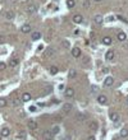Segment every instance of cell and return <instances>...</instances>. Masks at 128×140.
<instances>
[{
  "instance_id": "6da1fadb",
  "label": "cell",
  "mask_w": 128,
  "mask_h": 140,
  "mask_svg": "<svg viewBox=\"0 0 128 140\" xmlns=\"http://www.w3.org/2000/svg\"><path fill=\"white\" fill-rule=\"evenodd\" d=\"M42 139L44 140H53L54 139V135L51 134L50 130H45V131L42 132Z\"/></svg>"
},
{
  "instance_id": "7a4b0ae2",
  "label": "cell",
  "mask_w": 128,
  "mask_h": 140,
  "mask_svg": "<svg viewBox=\"0 0 128 140\" xmlns=\"http://www.w3.org/2000/svg\"><path fill=\"white\" fill-rule=\"evenodd\" d=\"M62 110H63L64 113H69V112L73 110V106H72V103H64L62 106Z\"/></svg>"
},
{
  "instance_id": "3957f363",
  "label": "cell",
  "mask_w": 128,
  "mask_h": 140,
  "mask_svg": "<svg viewBox=\"0 0 128 140\" xmlns=\"http://www.w3.org/2000/svg\"><path fill=\"white\" fill-rule=\"evenodd\" d=\"M114 84V78L113 76H106L104 80V85L105 87H111Z\"/></svg>"
},
{
  "instance_id": "277c9868",
  "label": "cell",
  "mask_w": 128,
  "mask_h": 140,
  "mask_svg": "<svg viewBox=\"0 0 128 140\" xmlns=\"http://www.w3.org/2000/svg\"><path fill=\"white\" fill-rule=\"evenodd\" d=\"M114 56H115L114 50H108V51H106V54H105V59L110 61V60H113V59H114Z\"/></svg>"
},
{
  "instance_id": "5b68a950",
  "label": "cell",
  "mask_w": 128,
  "mask_h": 140,
  "mask_svg": "<svg viewBox=\"0 0 128 140\" xmlns=\"http://www.w3.org/2000/svg\"><path fill=\"white\" fill-rule=\"evenodd\" d=\"M64 96H65L67 98H72V97L74 96V89H73V88H67V89L64 91Z\"/></svg>"
},
{
  "instance_id": "8992f818",
  "label": "cell",
  "mask_w": 128,
  "mask_h": 140,
  "mask_svg": "<svg viewBox=\"0 0 128 140\" xmlns=\"http://www.w3.org/2000/svg\"><path fill=\"white\" fill-rule=\"evenodd\" d=\"M97 102L100 104H106L108 103V97H106V96H104V94H100L97 97Z\"/></svg>"
},
{
  "instance_id": "52a82bcc",
  "label": "cell",
  "mask_w": 128,
  "mask_h": 140,
  "mask_svg": "<svg viewBox=\"0 0 128 140\" xmlns=\"http://www.w3.org/2000/svg\"><path fill=\"white\" fill-rule=\"evenodd\" d=\"M9 135H10V130H9L8 127H3L1 131H0V136H3V138H8Z\"/></svg>"
},
{
  "instance_id": "ba28073f",
  "label": "cell",
  "mask_w": 128,
  "mask_h": 140,
  "mask_svg": "<svg viewBox=\"0 0 128 140\" xmlns=\"http://www.w3.org/2000/svg\"><path fill=\"white\" fill-rule=\"evenodd\" d=\"M102 20H104V18H102V15H100V14H96L95 17H93V22H95L96 24H102Z\"/></svg>"
},
{
  "instance_id": "9c48e42d",
  "label": "cell",
  "mask_w": 128,
  "mask_h": 140,
  "mask_svg": "<svg viewBox=\"0 0 128 140\" xmlns=\"http://www.w3.org/2000/svg\"><path fill=\"white\" fill-rule=\"evenodd\" d=\"M82 20H83V17H82L81 14H76V15L73 17V22H74L76 24H79V23H82Z\"/></svg>"
},
{
  "instance_id": "30bf717a",
  "label": "cell",
  "mask_w": 128,
  "mask_h": 140,
  "mask_svg": "<svg viewBox=\"0 0 128 140\" xmlns=\"http://www.w3.org/2000/svg\"><path fill=\"white\" fill-rule=\"evenodd\" d=\"M54 55H55V50L53 47H50L45 51V57H51V56H54Z\"/></svg>"
},
{
  "instance_id": "8fae6325",
  "label": "cell",
  "mask_w": 128,
  "mask_h": 140,
  "mask_svg": "<svg viewBox=\"0 0 128 140\" xmlns=\"http://www.w3.org/2000/svg\"><path fill=\"white\" fill-rule=\"evenodd\" d=\"M27 126H28V129H31V130H36L37 129V122L35 120H31V121H28Z\"/></svg>"
},
{
  "instance_id": "7c38bea8",
  "label": "cell",
  "mask_w": 128,
  "mask_h": 140,
  "mask_svg": "<svg viewBox=\"0 0 128 140\" xmlns=\"http://www.w3.org/2000/svg\"><path fill=\"white\" fill-rule=\"evenodd\" d=\"M31 38H32L33 41H37V40H40V38H41V33H40V32H37V31H35V32H32V33H31Z\"/></svg>"
},
{
  "instance_id": "4fadbf2b",
  "label": "cell",
  "mask_w": 128,
  "mask_h": 140,
  "mask_svg": "<svg viewBox=\"0 0 128 140\" xmlns=\"http://www.w3.org/2000/svg\"><path fill=\"white\" fill-rule=\"evenodd\" d=\"M72 56H73V57H79L81 56V50L78 47L72 48Z\"/></svg>"
},
{
  "instance_id": "5bb4252c",
  "label": "cell",
  "mask_w": 128,
  "mask_h": 140,
  "mask_svg": "<svg viewBox=\"0 0 128 140\" xmlns=\"http://www.w3.org/2000/svg\"><path fill=\"white\" fill-rule=\"evenodd\" d=\"M31 94L30 93H27V92H24L23 94H22V102H28V101H31Z\"/></svg>"
},
{
  "instance_id": "9a60e30c",
  "label": "cell",
  "mask_w": 128,
  "mask_h": 140,
  "mask_svg": "<svg viewBox=\"0 0 128 140\" xmlns=\"http://www.w3.org/2000/svg\"><path fill=\"white\" fill-rule=\"evenodd\" d=\"M117 37H118V41H120V42H124L127 40V35L124 32H119Z\"/></svg>"
},
{
  "instance_id": "2e32d148",
  "label": "cell",
  "mask_w": 128,
  "mask_h": 140,
  "mask_svg": "<svg viewBox=\"0 0 128 140\" xmlns=\"http://www.w3.org/2000/svg\"><path fill=\"white\" fill-rule=\"evenodd\" d=\"M21 31L23 33H30L31 32V26H30V24H23L22 28H21Z\"/></svg>"
},
{
  "instance_id": "e0dca14e",
  "label": "cell",
  "mask_w": 128,
  "mask_h": 140,
  "mask_svg": "<svg viewBox=\"0 0 128 140\" xmlns=\"http://www.w3.org/2000/svg\"><path fill=\"white\" fill-rule=\"evenodd\" d=\"M18 64H19V60H18V59H15V57L12 59V60L9 61V66H10V68H15Z\"/></svg>"
},
{
  "instance_id": "ac0fdd59",
  "label": "cell",
  "mask_w": 128,
  "mask_h": 140,
  "mask_svg": "<svg viewBox=\"0 0 128 140\" xmlns=\"http://www.w3.org/2000/svg\"><path fill=\"white\" fill-rule=\"evenodd\" d=\"M102 41V43H104V45H106V46H109V45H111V37H109V36H106V37H104V38L101 40Z\"/></svg>"
},
{
  "instance_id": "d6986e66",
  "label": "cell",
  "mask_w": 128,
  "mask_h": 140,
  "mask_svg": "<svg viewBox=\"0 0 128 140\" xmlns=\"http://www.w3.org/2000/svg\"><path fill=\"white\" fill-rule=\"evenodd\" d=\"M110 120L111 121H115V122H117V121H119V115H118L117 112H111V113H110Z\"/></svg>"
},
{
  "instance_id": "ffe728a7",
  "label": "cell",
  "mask_w": 128,
  "mask_h": 140,
  "mask_svg": "<svg viewBox=\"0 0 128 140\" xmlns=\"http://www.w3.org/2000/svg\"><path fill=\"white\" fill-rule=\"evenodd\" d=\"M49 71H50V74H51V75H55V74L59 73V69H58L57 66H51V68L49 69Z\"/></svg>"
},
{
  "instance_id": "44dd1931",
  "label": "cell",
  "mask_w": 128,
  "mask_h": 140,
  "mask_svg": "<svg viewBox=\"0 0 128 140\" xmlns=\"http://www.w3.org/2000/svg\"><path fill=\"white\" fill-rule=\"evenodd\" d=\"M90 130H92V131L97 130V122H96V121H92V122L90 124Z\"/></svg>"
},
{
  "instance_id": "7402d4cb",
  "label": "cell",
  "mask_w": 128,
  "mask_h": 140,
  "mask_svg": "<svg viewBox=\"0 0 128 140\" xmlns=\"http://www.w3.org/2000/svg\"><path fill=\"white\" fill-rule=\"evenodd\" d=\"M127 136H128V130H127V129L120 130V132H119V138H127Z\"/></svg>"
},
{
  "instance_id": "603a6c76",
  "label": "cell",
  "mask_w": 128,
  "mask_h": 140,
  "mask_svg": "<svg viewBox=\"0 0 128 140\" xmlns=\"http://www.w3.org/2000/svg\"><path fill=\"white\" fill-rule=\"evenodd\" d=\"M74 5H76V0H67V7L69 9L74 8Z\"/></svg>"
},
{
  "instance_id": "cb8c5ba5",
  "label": "cell",
  "mask_w": 128,
  "mask_h": 140,
  "mask_svg": "<svg viewBox=\"0 0 128 140\" xmlns=\"http://www.w3.org/2000/svg\"><path fill=\"white\" fill-rule=\"evenodd\" d=\"M5 18H7V19H13V18H14V13L12 10H8L7 13H5Z\"/></svg>"
},
{
  "instance_id": "d4e9b609",
  "label": "cell",
  "mask_w": 128,
  "mask_h": 140,
  "mask_svg": "<svg viewBox=\"0 0 128 140\" xmlns=\"http://www.w3.org/2000/svg\"><path fill=\"white\" fill-rule=\"evenodd\" d=\"M36 10H37V7H36L35 4L30 5V7H28V9H27V12H28V13H35Z\"/></svg>"
},
{
  "instance_id": "484cf974",
  "label": "cell",
  "mask_w": 128,
  "mask_h": 140,
  "mask_svg": "<svg viewBox=\"0 0 128 140\" xmlns=\"http://www.w3.org/2000/svg\"><path fill=\"white\" fill-rule=\"evenodd\" d=\"M50 131H51L53 135H57V134H59V131H60V129H59V126H54Z\"/></svg>"
},
{
  "instance_id": "4316f807",
  "label": "cell",
  "mask_w": 128,
  "mask_h": 140,
  "mask_svg": "<svg viewBox=\"0 0 128 140\" xmlns=\"http://www.w3.org/2000/svg\"><path fill=\"white\" fill-rule=\"evenodd\" d=\"M18 138H19V139H22V140H24V139L27 138L26 132H24V131H21V132H18Z\"/></svg>"
},
{
  "instance_id": "83f0119b",
  "label": "cell",
  "mask_w": 128,
  "mask_h": 140,
  "mask_svg": "<svg viewBox=\"0 0 128 140\" xmlns=\"http://www.w3.org/2000/svg\"><path fill=\"white\" fill-rule=\"evenodd\" d=\"M5 106H7V99L0 98V107H5Z\"/></svg>"
},
{
  "instance_id": "f1b7e54d",
  "label": "cell",
  "mask_w": 128,
  "mask_h": 140,
  "mask_svg": "<svg viewBox=\"0 0 128 140\" xmlns=\"http://www.w3.org/2000/svg\"><path fill=\"white\" fill-rule=\"evenodd\" d=\"M76 70H73V69H72V70H69V73H68V76H69V78H74V76H76Z\"/></svg>"
},
{
  "instance_id": "f546056e",
  "label": "cell",
  "mask_w": 128,
  "mask_h": 140,
  "mask_svg": "<svg viewBox=\"0 0 128 140\" xmlns=\"http://www.w3.org/2000/svg\"><path fill=\"white\" fill-rule=\"evenodd\" d=\"M77 119H78V120H81V121H82V120H85V119H86V115H82V113H79V115H78V116H77Z\"/></svg>"
},
{
  "instance_id": "4dcf8cb0",
  "label": "cell",
  "mask_w": 128,
  "mask_h": 140,
  "mask_svg": "<svg viewBox=\"0 0 128 140\" xmlns=\"http://www.w3.org/2000/svg\"><path fill=\"white\" fill-rule=\"evenodd\" d=\"M5 68H7V64H5V63H0V70H5Z\"/></svg>"
},
{
  "instance_id": "1f68e13d",
  "label": "cell",
  "mask_w": 128,
  "mask_h": 140,
  "mask_svg": "<svg viewBox=\"0 0 128 140\" xmlns=\"http://www.w3.org/2000/svg\"><path fill=\"white\" fill-rule=\"evenodd\" d=\"M91 92L96 93V92H97V87H96V85H91Z\"/></svg>"
},
{
  "instance_id": "d6a6232c",
  "label": "cell",
  "mask_w": 128,
  "mask_h": 140,
  "mask_svg": "<svg viewBox=\"0 0 128 140\" xmlns=\"http://www.w3.org/2000/svg\"><path fill=\"white\" fill-rule=\"evenodd\" d=\"M60 140H72V136L71 135H67V136H64V138H62Z\"/></svg>"
},
{
  "instance_id": "836d02e7",
  "label": "cell",
  "mask_w": 128,
  "mask_h": 140,
  "mask_svg": "<svg viewBox=\"0 0 128 140\" xmlns=\"http://www.w3.org/2000/svg\"><path fill=\"white\" fill-rule=\"evenodd\" d=\"M19 103H21V101H19V99H14V102H13V106H18Z\"/></svg>"
},
{
  "instance_id": "e575fe53",
  "label": "cell",
  "mask_w": 128,
  "mask_h": 140,
  "mask_svg": "<svg viewBox=\"0 0 128 140\" xmlns=\"http://www.w3.org/2000/svg\"><path fill=\"white\" fill-rule=\"evenodd\" d=\"M63 46H64V47H69V42H68V41H63Z\"/></svg>"
},
{
  "instance_id": "d590c367",
  "label": "cell",
  "mask_w": 128,
  "mask_h": 140,
  "mask_svg": "<svg viewBox=\"0 0 128 140\" xmlns=\"http://www.w3.org/2000/svg\"><path fill=\"white\" fill-rule=\"evenodd\" d=\"M83 7H85V8H88L90 7V3L87 1V0H86V1H83Z\"/></svg>"
},
{
  "instance_id": "8d00e7d4",
  "label": "cell",
  "mask_w": 128,
  "mask_h": 140,
  "mask_svg": "<svg viewBox=\"0 0 128 140\" xmlns=\"http://www.w3.org/2000/svg\"><path fill=\"white\" fill-rule=\"evenodd\" d=\"M4 41H5V37L4 36H0V45H1V43H4Z\"/></svg>"
},
{
  "instance_id": "74e56055",
  "label": "cell",
  "mask_w": 128,
  "mask_h": 140,
  "mask_svg": "<svg viewBox=\"0 0 128 140\" xmlns=\"http://www.w3.org/2000/svg\"><path fill=\"white\" fill-rule=\"evenodd\" d=\"M30 111H31V112H35V111H36V107H35V106H31V107H30Z\"/></svg>"
},
{
  "instance_id": "f35d334b",
  "label": "cell",
  "mask_w": 128,
  "mask_h": 140,
  "mask_svg": "<svg viewBox=\"0 0 128 140\" xmlns=\"http://www.w3.org/2000/svg\"><path fill=\"white\" fill-rule=\"evenodd\" d=\"M102 71H104V73H105V74H106V73H109V68H105V69H104V70H102Z\"/></svg>"
},
{
  "instance_id": "ab89813d",
  "label": "cell",
  "mask_w": 128,
  "mask_h": 140,
  "mask_svg": "<svg viewBox=\"0 0 128 140\" xmlns=\"http://www.w3.org/2000/svg\"><path fill=\"white\" fill-rule=\"evenodd\" d=\"M59 89H60V91H63V89H64V85H63V84H60V85H59Z\"/></svg>"
},
{
  "instance_id": "60d3db41",
  "label": "cell",
  "mask_w": 128,
  "mask_h": 140,
  "mask_svg": "<svg viewBox=\"0 0 128 140\" xmlns=\"http://www.w3.org/2000/svg\"><path fill=\"white\" fill-rule=\"evenodd\" d=\"M42 48H44V46H42V45H40V46H39V48H37V50H39V51H41Z\"/></svg>"
},
{
  "instance_id": "b9f144b4",
  "label": "cell",
  "mask_w": 128,
  "mask_h": 140,
  "mask_svg": "<svg viewBox=\"0 0 128 140\" xmlns=\"http://www.w3.org/2000/svg\"><path fill=\"white\" fill-rule=\"evenodd\" d=\"M87 140H95V138H93V136H88V138H87Z\"/></svg>"
},
{
  "instance_id": "7bdbcfd3",
  "label": "cell",
  "mask_w": 128,
  "mask_h": 140,
  "mask_svg": "<svg viewBox=\"0 0 128 140\" xmlns=\"http://www.w3.org/2000/svg\"><path fill=\"white\" fill-rule=\"evenodd\" d=\"M126 103H127V106H128V97L126 98Z\"/></svg>"
},
{
  "instance_id": "ee69618b",
  "label": "cell",
  "mask_w": 128,
  "mask_h": 140,
  "mask_svg": "<svg viewBox=\"0 0 128 140\" xmlns=\"http://www.w3.org/2000/svg\"><path fill=\"white\" fill-rule=\"evenodd\" d=\"M93 1H96V3H99V1H101V0H93Z\"/></svg>"
},
{
  "instance_id": "f6af8a7d",
  "label": "cell",
  "mask_w": 128,
  "mask_h": 140,
  "mask_svg": "<svg viewBox=\"0 0 128 140\" xmlns=\"http://www.w3.org/2000/svg\"><path fill=\"white\" fill-rule=\"evenodd\" d=\"M127 47H128V45H127Z\"/></svg>"
}]
</instances>
